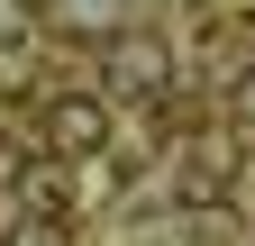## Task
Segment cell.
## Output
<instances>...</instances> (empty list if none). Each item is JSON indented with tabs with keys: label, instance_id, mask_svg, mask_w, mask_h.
<instances>
[{
	"label": "cell",
	"instance_id": "1",
	"mask_svg": "<svg viewBox=\"0 0 255 246\" xmlns=\"http://www.w3.org/2000/svg\"><path fill=\"white\" fill-rule=\"evenodd\" d=\"M101 82L119 91V101H164V82H173V46L155 37V27H128V37L101 46Z\"/></svg>",
	"mask_w": 255,
	"mask_h": 246
},
{
	"label": "cell",
	"instance_id": "2",
	"mask_svg": "<svg viewBox=\"0 0 255 246\" xmlns=\"http://www.w3.org/2000/svg\"><path fill=\"white\" fill-rule=\"evenodd\" d=\"M46 146H55V164L101 155V146H110V101H101V91H55V101H46Z\"/></svg>",
	"mask_w": 255,
	"mask_h": 246
},
{
	"label": "cell",
	"instance_id": "3",
	"mask_svg": "<svg viewBox=\"0 0 255 246\" xmlns=\"http://www.w3.org/2000/svg\"><path fill=\"white\" fill-rule=\"evenodd\" d=\"M64 192H73V182H64V164H55V155H27V173H18V201L37 210V219H55V210H64Z\"/></svg>",
	"mask_w": 255,
	"mask_h": 246
},
{
	"label": "cell",
	"instance_id": "4",
	"mask_svg": "<svg viewBox=\"0 0 255 246\" xmlns=\"http://www.w3.org/2000/svg\"><path fill=\"white\" fill-rule=\"evenodd\" d=\"M27 27H37V9L27 0H0V46H27Z\"/></svg>",
	"mask_w": 255,
	"mask_h": 246
},
{
	"label": "cell",
	"instance_id": "5",
	"mask_svg": "<svg viewBox=\"0 0 255 246\" xmlns=\"http://www.w3.org/2000/svg\"><path fill=\"white\" fill-rule=\"evenodd\" d=\"M228 110H237V128H255V64L237 73V91H228Z\"/></svg>",
	"mask_w": 255,
	"mask_h": 246
},
{
	"label": "cell",
	"instance_id": "6",
	"mask_svg": "<svg viewBox=\"0 0 255 246\" xmlns=\"http://www.w3.org/2000/svg\"><path fill=\"white\" fill-rule=\"evenodd\" d=\"M0 246H9V228H0Z\"/></svg>",
	"mask_w": 255,
	"mask_h": 246
}]
</instances>
